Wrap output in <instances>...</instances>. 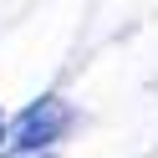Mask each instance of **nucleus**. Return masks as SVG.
<instances>
[{"label":"nucleus","instance_id":"f257e3e1","mask_svg":"<svg viewBox=\"0 0 158 158\" xmlns=\"http://www.w3.org/2000/svg\"><path fill=\"white\" fill-rule=\"evenodd\" d=\"M66 127H72V107H66L61 97H41V102H31V107L10 123L5 138H10L21 153H41V148H51Z\"/></svg>","mask_w":158,"mask_h":158},{"label":"nucleus","instance_id":"f03ea898","mask_svg":"<svg viewBox=\"0 0 158 158\" xmlns=\"http://www.w3.org/2000/svg\"><path fill=\"white\" fill-rule=\"evenodd\" d=\"M0 138H5V123H0Z\"/></svg>","mask_w":158,"mask_h":158}]
</instances>
